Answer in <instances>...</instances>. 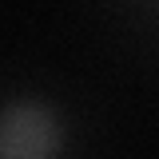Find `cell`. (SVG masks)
Wrapping results in <instances>:
<instances>
[{
  "instance_id": "1",
  "label": "cell",
  "mask_w": 159,
  "mask_h": 159,
  "mask_svg": "<svg viewBox=\"0 0 159 159\" xmlns=\"http://www.w3.org/2000/svg\"><path fill=\"white\" fill-rule=\"evenodd\" d=\"M56 151V123L40 107H8L0 116V159H48Z\"/></svg>"
}]
</instances>
